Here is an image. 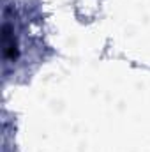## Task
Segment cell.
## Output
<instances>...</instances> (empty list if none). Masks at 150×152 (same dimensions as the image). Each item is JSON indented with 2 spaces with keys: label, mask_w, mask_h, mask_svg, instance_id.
<instances>
[{
  "label": "cell",
  "mask_w": 150,
  "mask_h": 152,
  "mask_svg": "<svg viewBox=\"0 0 150 152\" xmlns=\"http://www.w3.org/2000/svg\"><path fill=\"white\" fill-rule=\"evenodd\" d=\"M4 41H2V44H4V58L7 60V62H14L16 58H18V41H16V36H14V28L11 27V23L9 21H5L4 23Z\"/></svg>",
  "instance_id": "cell-1"
}]
</instances>
